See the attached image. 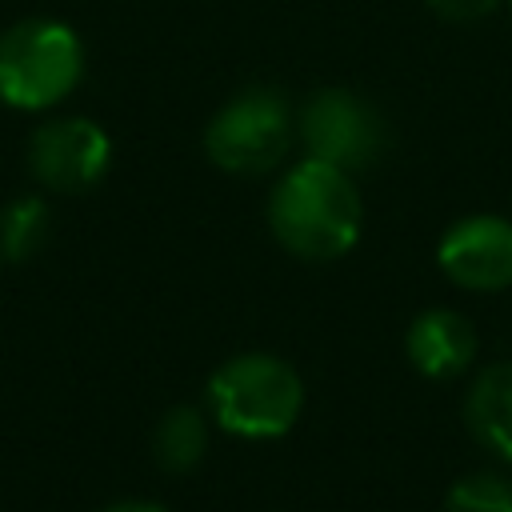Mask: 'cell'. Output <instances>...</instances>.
Segmentation results:
<instances>
[{"label": "cell", "mask_w": 512, "mask_h": 512, "mask_svg": "<svg viewBox=\"0 0 512 512\" xmlns=\"http://www.w3.org/2000/svg\"><path fill=\"white\" fill-rule=\"evenodd\" d=\"M424 4L444 24H480L500 8V0H424Z\"/></svg>", "instance_id": "4fadbf2b"}, {"label": "cell", "mask_w": 512, "mask_h": 512, "mask_svg": "<svg viewBox=\"0 0 512 512\" xmlns=\"http://www.w3.org/2000/svg\"><path fill=\"white\" fill-rule=\"evenodd\" d=\"M364 204L352 172L316 156L296 160L268 192V228L296 260H336L356 248Z\"/></svg>", "instance_id": "6da1fadb"}, {"label": "cell", "mask_w": 512, "mask_h": 512, "mask_svg": "<svg viewBox=\"0 0 512 512\" xmlns=\"http://www.w3.org/2000/svg\"><path fill=\"white\" fill-rule=\"evenodd\" d=\"M508 8H512V0H508Z\"/></svg>", "instance_id": "9a60e30c"}, {"label": "cell", "mask_w": 512, "mask_h": 512, "mask_svg": "<svg viewBox=\"0 0 512 512\" xmlns=\"http://www.w3.org/2000/svg\"><path fill=\"white\" fill-rule=\"evenodd\" d=\"M464 424L480 448L512 464V360L480 368L464 392Z\"/></svg>", "instance_id": "9c48e42d"}, {"label": "cell", "mask_w": 512, "mask_h": 512, "mask_svg": "<svg viewBox=\"0 0 512 512\" xmlns=\"http://www.w3.org/2000/svg\"><path fill=\"white\" fill-rule=\"evenodd\" d=\"M100 512H168V508L156 504V500H116V504H108Z\"/></svg>", "instance_id": "5bb4252c"}, {"label": "cell", "mask_w": 512, "mask_h": 512, "mask_svg": "<svg viewBox=\"0 0 512 512\" xmlns=\"http://www.w3.org/2000/svg\"><path fill=\"white\" fill-rule=\"evenodd\" d=\"M112 164L108 132L88 116H60L32 132L28 168L52 192H88Z\"/></svg>", "instance_id": "8992f818"}, {"label": "cell", "mask_w": 512, "mask_h": 512, "mask_svg": "<svg viewBox=\"0 0 512 512\" xmlns=\"http://www.w3.org/2000/svg\"><path fill=\"white\" fill-rule=\"evenodd\" d=\"M408 364L428 380H456L472 368L480 352L476 324L456 308H424L404 332Z\"/></svg>", "instance_id": "ba28073f"}, {"label": "cell", "mask_w": 512, "mask_h": 512, "mask_svg": "<svg viewBox=\"0 0 512 512\" xmlns=\"http://www.w3.org/2000/svg\"><path fill=\"white\" fill-rule=\"evenodd\" d=\"M84 76V44L64 20L32 16L0 32V100L20 112L56 108Z\"/></svg>", "instance_id": "3957f363"}, {"label": "cell", "mask_w": 512, "mask_h": 512, "mask_svg": "<svg viewBox=\"0 0 512 512\" xmlns=\"http://www.w3.org/2000/svg\"><path fill=\"white\" fill-rule=\"evenodd\" d=\"M440 272L468 292L512 288V220L496 212H476L456 220L436 244Z\"/></svg>", "instance_id": "52a82bcc"}, {"label": "cell", "mask_w": 512, "mask_h": 512, "mask_svg": "<svg viewBox=\"0 0 512 512\" xmlns=\"http://www.w3.org/2000/svg\"><path fill=\"white\" fill-rule=\"evenodd\" d=\"M208 452V420L196 404H176L152 432V456L164 472H192Z\"/></svg>", "instance_id": "30bf717a"}, {"label": "cell", "mask_w": 512, "mask_h": 512, "mask_svg": "<svg viewBox=\"0 0 512 512\" xmlns=\"http://www.w3.org/2000/svg\"><path fill=\"white\" fill-rule=\"evenodd\" d=\"M292 136H296V112L284 100V92L268 84H252L212 112L204 128V152L220 172L264 176L288 156Z\"/></svg>", "instance_id": "277c9868"}, {"label": "cell", "mask_w": 512, "mask_h": 512, "mask_svg": "<svg viewBox=\"0 0 512 512\" xmlns=\"http://www.w3.org/2000/svg\"><path fill=\"white\" fill-rule=\"evenodd\" d=\"M204 400L224 432L240 440H276L304 412V380L272 352H240L208 376Z\"/></svg>", "instance_id": "7a4b0ae2"}, {"label": "cell", "mask_w": 512, "mask_h": 512, "mask_svg": "<svg viewBox=\"0 0 512 512\" xmlns=\"http://www.w3.org/2000/svg\"><path fill=\"white\" fill-rule=\"evenodd\" d=\"M48 204L40 196H20L12 204H4L0 212V256L8 260H28L44 248L48 240Z\"/></svg>", "instance_id": "8fae6325"}, {"label": "cell", "mask_w": 512, "mask_h": 512, "mask_svg": "<svg viewBox=\"0 0 512 512\" xmlns=\"http://www.w3.org/2000/svg\"><path fill=\"white\" fill-rule=\"evenodd\" d=\"M296 136L304 144V156H316L344 172L376 164L388 148V124L380 108L352 88L312 92L296 112Z\"/></svg>", "instance_id": "5b68a950"}, {"label": "cell", "mask_w": 512, "mask_h": 512, "mask_svg": "<svg viewBox=\"0 0 512 512\" xmlns=\"http://www.w3.org/2000/svg\"><path fill=\"white\" fill-rule=\"evenodd\" d=\"M444 512H512V480L500 472H468L448 488Z\"/></svg>", "instance_id": "7c38bea8"}]
</instances>
